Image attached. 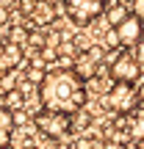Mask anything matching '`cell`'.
<instances>
[{
  "label": "cell",
  "instance_id": "cell-1",
  "mask_svg": "<svg viewBox=\"0 0 144 149\" xmlns=\"http://www.w3.org/2000/svg\"><path fill=\"white\" fill-rule=\"evenodd\" d=\"M39 100H42V108H47V111L75 116L86 105V83L72 69L47 72L39 86Z\"/></svg>",
  "mask_w": 144,
  "mask_h": 149
},
{
  "label": "cell",
  "instance_id": "cell-2",
  "mask_svg": "<svg viewBox=\"0 0 144 149\" xmlns=\"http://www.w3.org/2000/svg\"><path fill=\"white\" fill-rule=\"evenodd\" d=\"M108 0H64V14L72 25L86 28L97 19L100 14H105Z\"/></svg>",
  "mask_w": 144,
  "mask_h": 149
},
{
  "label": "cell",
  "instance_id": "cell-3",
  "mask_svg": "<svg viewBox=\"0 0 144 149\" xmlns=\"http://www.w3.org/2000/svg\"><path fill=\"white\" fill-rule=\"evenodd\" d=\"M33 127H36L44 138L58 141V138H64V135L72 130V116H70V113H58V111L42 108V111L33 116Z\"/></svg>",
  "mask_w": 144,
  "mask_h": 149
},
{
  "label": "cell",
  "instance_id": "cell-4",
  "mask_svg": "<svg viewBox=\"0 0 144 149\" xmlns=\"http://www.w3.org/2000/svg\"><path fill=\"white\" fill-rule=\"evenodd\" d=\"M105 105L114 113H133L141 105L139 94H136V86L133 83H111V88L105 94Z\"/></svg>",
  "mask_w": 144,
  "mask_h": 149
},
{
  "label": "cell",
  "instance_id": "cell-5",
  "mask_svg": "<svg viewBox=\"0 0 144 149\" xmlns=\"http://www.w3.org/2000/svg\"><path fill=\"white\" fill-rule=\"evenodd\" d=\"M111 77H114V83H133V86H139L141 83V64H139V58L122 53L119 61L111 66Z\"/></svg>",
  "mask_w": 144,
  "mask_h": 149
},
{
  "label": "cell",
  "instance_id": "cell-6",
  "mask_svg": "<svg viewBox=\"0 0 144 149\" xmlns=\"http://www.w3.org/2000/svg\"><path fill=\"white\" fill-rule=\"evenodd\" d=\"M119 39V47H141V39H144V19H139L136 14H130L125 22H119L114 28Z\"/></svg>",
  "mask_w": 144,
  "mask_h": 149
},
{
  "label": "cell",
  "instance_id": "cell-7",
  "mask_svg": "<svg viewBox=\"0 0 144 149\" xmlns=\"http://www.w3.org/2000/svg\"><path fill=\"white\" fill-rule=\"evenodd\" d=\"M22 64V47H17V44L11 42H3L0 44V72H11L17 69V66Z\"/></svg>",
  "mask_w": 144,
  "mask_h": 149
},
{
  "label": "cell",
  "instance_id": "cell-8",
  "mask_svg": "<svg viewBox=\"0 0 144 149\" xmlns=\"http://www.w3.org/2000/svg\"><path fill=\"white\" fill-rule=\"evenodd\" d=\"M72 72H75V74H78V77L86 83L89 77H94V72H97V64H91V61L86 58V53H83V55H78V58L72 61Z\"/></svg>",
  "mask_w": 144,
  "mask_h": 149
},
{
  "label": "cell",
  "instance_id": "cell-9",
  "mask_svg": "<svg viewBox=\"0 0 144 149\" xmlns=\"http://www.w3.org/2000/svg\"><path fill=\"white\" fill-rule=\"evenodd\" d=\"M3 108L6 111H22V108H25V94H22L20 88H14V91H6L3 94Z\"/></svg>",
  "mask_w": 144,
  "mask_h": 149
},
{
  "label": "cell",
  "instance_id": "cell-10",
  "mask_svg": "<svg viewBox=\"0 0 144 149\" xmlns=\"http://www.w3.org/2000/svg\"><path fill=\"white\" fill-rule=\"evenodd\" d=\"M128 17H130V11H128V6H122V3H114V6L105 8V19L111 22V28H117L119 22H125Z\"/></svg>",
  "mask_w": 144,
  "mask_h": 149
},
{
  "label": "cell",
  "instance_id": "cell-11",
  "mask_svg": "<svg viewBox=\"0 0 144 149\" xmlns=\"http://www.w3.org/2000/svg\"><path fill=\"white\" fill-rule=\"evenodd\" d=\"M130 135H133L130 141H144V113L130 119Z\"/></svg>",
  "mask_w": 144,
  "mask_h": 149
},
{
  "label": "cell",
  "instance_id": "cell-12",
  "mask_svg": "<svg viewBox=\"0 0 144 149\" xmlns=\"http://www.w3.org/2000/svg\"><path fill=\"white\" fill-rule=\"evenodd\" d=\"M47 19H53V8L47 3H39L33 11V22H47Z\"/></svg>",
  "mask_w": 144,
  "mask_h": 149
},
{
  "label": "cell",
  "instance_id": "cell-13",
  "mask_svg": "<svg viewBox=\"0 0 144 149\" xmlns=\"http://www.w3.org/2000/svg\"><path fill=\"white\" fill-rule=\"evenodd\" d=\"M11 119H14V127H28V124H33V116L25 111V108H22V111H14Z\"/></svg>",
  "mask_w": 144,
  "mask_h": 149
},
{
  "label": "cell",
  "instance_id": "cell-14",
  "mask_svg": "<svg viewBox=\"0 0 144 149\" xmlns=\"http://www.w3.org/2000/svg\"><path fill=\"white\" fill-rule=\"evenodd\" d=\"M11 127H14V119H11V111H6V108L0 105V130H8V133H11Z\"/></svg>",
  "mask_w": 144,
  "mask_h": 149
},
{
  "label": "cell",
  "instance_id": "cell-15",
  "mask_svg": "<svg viewBox=\"0 0 144 149\" xmlns=\"http://www.w3.org/2000/svg\"><path fill=\"white\" fill-rule=\"evenodd\" d=\"M8 42H11V44H17V47H22V42H25V28H14Z\"/></svg>",
  "mask_w": 144,
  "mask_h": 149
},
{
  "label": "cell",
  "instance_id": "cell-16",
  "mask_svg": "<svg viewBox=\"0 0 144 149\" xmlns=\"http://www.w3.org/2000/svg\"><path fill=\"white\" fill-rule=\"evenodd\" d=\"M105 47L108 50H119V39H117V33H114V28L108 31V36H105Z\"/></svg>",
  "mask_w": 144,
  "mask_h": 149
},
{
  "label": "cell",
  "instance_id": "cell-17",
  "mask_svg": "<svg viewBox=\"0 0 144 149\" xmlns=\"http://www.w3.org/2000/svg\"><path fill=\"white\" fill-rule=\"evenodd\" d=\"M130 14H136L139 19H144V0H133V3H130Z\"/></svg>",
  "mask_w": 144,
  "mask_h": 149
},
{
  "label": "cell",
  "instance_id": "cell-18",
  "mask_svg": "<svg viewBox=\"0 0 144 149\" xmlns=\"http://www.w3.org/2000/svg\"><path fill=\"white\" fill-rule=\"evenodd\" d=\"M0 149H11V133L0 130Z\"/></svg>",
  "mask_w": 144,
  "mask_h": 149
},
{
  "label": "cell",
  "instance_id": "cell-19",
  "mask_svg": "<svg viewBox=\"0 0 144 149\" xmlns=\"http://www.w3.org/2000/svg\"><path fill=\"white\" fill-rule=\"evenodd\" d=\"M28 42H31L33 47H42V44H44V36H42V33H28Z\"/></svg>",
  "mask_w": 144,
  "mask_h": 149
},
{
  "label": "cell",
  "instance_id": "cell-20",
  "mask_svg": "<svg viewBox=\"0 0 144 149\" xmlns=\"http://www.w3.org/2000/svg\"><path fill=\"white\" fill-rule=\"evenodd\" d=\"M6 22H8V8L0 6V28H6Z\"/></svg>",
  "mask_w": 144,
  "mask_h": 149
},
{
  "label": "cell",
  "instance_id": "cell-21",
  "mask_svg": "<svg viewBox=\"0 0 144 149\" xmlns=\"http://www.w3.org/2000/svg\"><path fill=\"white\" fill-rule=\"evenodd\" d=\"M136 94H139V102H144V77H141V83L136 86Z\"/></svg>",
  "mask_w": 144,
  "mask_h": 149
},
{
  "label": "cell",
  "instance_id": "cell-22",
  "mask_svg": "<svg viewBox=\"0 0 144 149\" xmlns=\"http://www.w3.org/2000/svg\"><path fill=\"white\" fill-rule=\"evenodd\" d=\"M105 149H125V144H108Z\"/></svg>",
  "mask_w": 144,
  "mask_h": 149
},
{
  "label": "cell",
  "instance_id": "cell-23",
  "mask_svg": "<svg viewBox=\"0 0 144 149\" xmlns=\"http://www.w3.org/2000/svg\"><path fill=\"white\" fill-rule=\"evenodd\" d=\"M125 149H139V146H136V141H128V144H125Z\"/></svg>",
  "mask_w": 144,
  "mask_h": 149
},
{
  "label": "cell",
  "instance_id": "cell-24",
  "mask_svg": "<svg viewBox=\"0 0 144 149\" xmlns=\"http://www.w3.org/2000/svg\"><path fill=\"white\" fill-rule=\"evenodd\" d=\"M136 146H139V149H144V141H136Z\"/></svg>",
  "mask_w": 144,
  "mask_h": 149
},
{
  "label": "cell",
  "instance_id": "cell-25",
  "mask_svg": "<svg viewBox=\"0 0 144 149\" xmlns=\"http://www.w3.org/2000/svg\"><path fill=\"white\" fill-rule=\"evenodd\" d=\"M22 149H39V146H33V144H28V146H22Z\"/></svg>",
  "mask_w": 144,
  "mask_h": 149
},
{
  "label": "cell",
  "instance_id": "cell-26",
  "mask_svg": "<svg viewBox=\"0 0 144 149\" xmlns=\"http://www.w3.org/2000/svg\"><path fill=\"white\" fill-rule=\"evenodd\" d=\"M0 102H3V91H0Z\"/></svg>",
  "mask_w": 144,
  "mask_h": 149
}]
</instances>
